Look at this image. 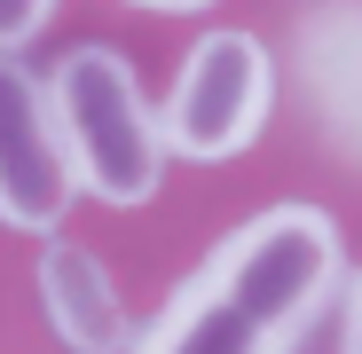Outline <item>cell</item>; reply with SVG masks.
<instances>
[{"mask_svg": "<svg viewBox=\"0 0 362 354\" xmlns=\"http://www.w3.org/2000/svg\"><path fill=\"white\" fill-rule=\"evenodd\" d=\"M346 276L339 220L315 205H268L173 291L134 354H291Z\"/></svg>", "mask_w": 362, "mask_h": 354, "instance_id": "1", "label": "cell"}, {"mask_svg": "<svg viewBox=\"0 0 362 354\" xmlns=\"http://www.w3.org/2000/svg\"><path fill=\"white\" fill-rule=\"evenodd\" d=\"M47 102H55V126H64V150H71V173L87 197H103L118 213L158 197L165 134L118 47H71L47 79Z\"/></svg>", "mask_w": 362, "mask_h": 354, "instance_id": "2", "label": "cell"}, {"mask_svg": "<svg viewBox=\"0 0 362 354\" xmlns=\"http://www.w3.org/2000/svg\"><path fill=\"white\" fill-rule=\"evenodd\" d=\"M268 47L252 32H205L181 64L165 110H158V134L173 158H197V165H221L236 158L260 126H268Z\"/></svg>", "mask_w": 362, "mask_h": 354, "instance_id": "3", "label": "cell"}, {"mask_svg": "<svg viewBox=\"0 0 362 354\" xmlns=\"http://www.w3.org/2000/svg\"><path fill=\"white\" fill-rule=\"evenodd\" d=\"M71 197H79V173H71L64 126H55L47 79L0 55V220L24 236H47L71 213Z\"/></svg>", "mask_w": 362, "mask_h": 354, "instance_id": "4", "label": "cell"}, {"mask_svg": "<svg viewBox=\"0 0 362 354\" xmlns=\"http://www.w3.org/2000/svg\"><path fill=\"white\" fill-rule=\"evenodd\" d=\"M40 300L55 315L71 354H118L134 346V323H127V300H118L110 268L87 252V244H47L40 252Z\"/></svg>", "mask_w": 362, "mask_h": 354, "instance_id": "5", "label": "cell"}, {"mask_svg": "<svg viewBox=\"0 0 362 354\" xmlns=\"http://www.w3.org/2000/svg\"><path fill=\"white\" fill-rule=\"evenodd\" d=\"M47 16H55V0H0V55H16V47H32Z\"/></svg>", "mask_w": 362, "mask_h": 354, "instance_id": "6", "label": "cell"}, {"mask_svg": "<svg viewBox=\"0 0 362 354\" xmlns=\"http://www.w3.org/2000/svg\"><path fill=\"white\" fill-rule=\"evenodd\" d=\"M346 354H362V276H354V291H346Z\"/></svg>", "mask_w": 362, "mask_h": 354, "instance_id": "7", "label": "cell"}, {"mask_svg": "<svg viewBox=\"0 0 362 354\" xmlns=\"http://www.w3.org/2000/svg\"><path fill=\"white\" fill-rule=\"evenodd\" d=\"M134 8H165V16H189V8H213V0H134Z\"/></svg>", "mask_w": 362, "mask_h": 354, "instance_id": "8", "label": "cell"}]
</instances>
